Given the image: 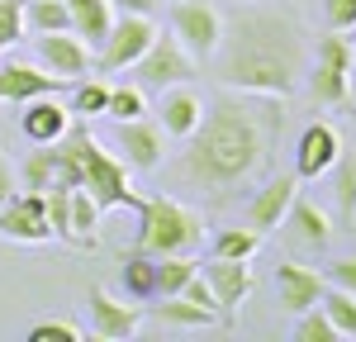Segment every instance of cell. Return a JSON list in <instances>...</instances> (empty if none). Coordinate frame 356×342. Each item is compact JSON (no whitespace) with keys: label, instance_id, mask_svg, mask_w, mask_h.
Instances as JSON below:
<instances>
[{"label":"cell","instance_id":"1","mask_svg":"<svg viewBox=\"0 0 356 342\" xmlns=\"http://www.w3.org/2000/svg\"><path fill=\"white\" fill-rule=\"evenodd\" d=\"M280 100L285 95H257V90L238 95L223 86V95L204 110L200 129L186 138V152L176 162V181L214 200H228L233 190L252 186L271 162Z\"/></svg>","mask_w":356,"mask_h":342},{"label":"cell","instance_id":"2","mask_svg":"<svg viewBox=\"0 0 356 342\" xmlns=\"http://www.w3.org/2000/svg\"><path fill=\"white\" fill-rule=\"evenodd\" d=\"M214 76L228 90L257 95H290L304 76V28L290 10L243 5L214 48Z\"/></svg>","mask_w":356,"mask_h":342},{"label":"cell","instance_id":"3","mask_svg":"<svg viewBox=\"0 0 356 342\" xmlns=\"http://www.w3.org/2000/svg\"><path fill=\"white\" fill-rule=\"evenodd\" d=\"M48 147H53V181L90 190L100 209H138L129 162L105 152V142L95 138L86 124H67V133L57 142H48Z\"/></svg>","mask_w":356,"mask_h":342},{"label":"cell","instance_id":"4","mask_svg":"<svg viewBox=\"0 0 356 342\" xmlns=\"http://www.w3.org/2000/svg\"><path fill=\"white\" fill-rule=\"evenodd\" d=\"M138 214H143V224H138V252L166 256V252H195L204 243V219L171 195L138 200Z\"/></svg>","mask_w":356,"mask_h":342},{"label":"cell","instance_id":"5","mask_svg":"<svg viewBox=\"0 0 356 342\" xmlns=\"http://www.w3.org/2000/svg\"><path fill=\"white\" fill-rule=\"evenodd\" d=\"M352 72H356V43L342 28H328L318 38L314 67H309V95L318 105H342L352 95Z\"/></svg>","mask_w":356,"mask_h":342},{"label":"cell","instance_id":"6","mask_svg":"<svg viewBox=\"0 0 356 342\" xmlns=\"http://www.w3.org/2000/svg\"><path fill=\"white\" fill-rule=\"evenodd\" d=\"M171 33L195 62H209L223 38V15L209 0H176L171 5Z\"/></svg>","mask_w":356,"mask_h":342},{"label":"cell","instance_id":"7","mask_svg":"<svg viewBox=\"0 0 356 342\" xmlns=\"http://www.w3.org/2000/svg\"><path fill=\"white\" fill-rule=\"evenodd\" d=\"M195 62L181 43H176V33L166 38V33H152V43H147V53L138 57L134 67V81L143 86V90H162V86H176V81H191L195 76Z\"/></svg>","mask_w":356,"mask_h":342},{"label":"cell","instance_id":"8","mask_svg":"<svg viewBox=\"0 0 356 342\" xmlns=\"http://www.w3.org/2000/svg\"><path fill=\"white\" fill-rule=\"evenodd\" d=\"M152 33H157V24H152L147 15H114L110 33H105V43H100L95 67H100V72H129L138 57L147 53Z\"/></svg>","mask_w":356,"mask_h":342},{"label":"cell","instance_id":"9","mask_svg":"<svg viewBox=\"0 0 356 342\" xmlns=\"http://www.w3.org/2000/svg\"><path fill=\"white\" fill-rule=\"evenodd\" d=\"M114 142L124 152L129 171H157L166 157V129L157 119L138 114V119H114Z\"/></svg>","mask_w":356,"mask_h":342},{"label":"cell","instance_id":"10","mask_svg":"<svg viewBox=\"0 0 356 342\" xmlns=\"http://www.w3.org/2000/svg\"><path fill=\"white\" fill-rule=\"evenodd\" d=\"M33 53H38V67H48L53 76H67V81L90 72V43L81 33H72V28L33 33Z\"/></svg>","mask_w":356,"mask_h":342},{"label":"cell","instance_id":"11","mask_svg":"<svg viewBox=\"0 0 356 342\" xmlns=\"http://www.w3.org/2000/svg\"><path fill=\"white\" fill-rule=\"evenodd\" d=\"M0 238H10V243H48L53 238L43 190H24V195H10L0 204Z\"/></svg>","mask_w":356,"mask_h":342},{"label":"cell","instance_id":"12","mask_svg":"<svg viewBox=\"0 0 356 342\" xmlns=\"http://www.w3.org/2000/svg\"><path fill=\"white\" fill-rule=\"evenodd\" d=\"M138 323H143V309H138V300H119L110 290H90V333L105 342H124L138 333Z\"/></svg>","mask_w":356,"mask_h":342},{"label":"cell","instance_id":"13","mask_svg":"<svg viewBox=\"0 0 356 342\" xmlns=\"http://www.w3.org/2000/svg\"><path fill=\"white\" fill-rule=\"evenodd\" d=\"M200 276H204V281H209V290H214L219 314H233L247 295H252V285H257L252 266H247V261H238V256H209V261H200Z\"/></svg>","mask_w":356,"mask_h":342},{"label":"cell","instance_id":"14","mask_svg":"<svg viewBox=\"0 0 356 342\" xmlns=\"http://www.w3.org/2000/svg\"><path fill=\"white\" fill-rule=\"evenodd\" d=\"M67 76H53L38 62H0V105H24L33 95H57Z\"/></svg>","mask_w":356,"mask_h":342},{"label":"cell","instance_id":"15","mask_svg":"<svg viewBox=\"0 0 356 342\" xmlns=\"http://www.w3.org/2000/svg\"><path fill=\"white\" fill-rule=\"evenodd\" d=\"M342 157V138H337V129L332 124H309L300 133V142H295V176L300 181H314V176H323V171H332V162Z\"/></svg>","mask_w":356,"mask_h":342},{"label":"cell","instance_id":"16","mask_svg":"<svg viewBox=\"0 0 356 342\" xmlns=\"http://www.w3.org/2000/svg\"><path fill=\"white\" fill-rule=\"evenodd\" d=\"M295 195H300V176H271L257 195L247 200V224L257 228L261 238H266V233H275Z\"/></svg>","mask_w":356,"mask_h":342},{"label":"cell","instance_id":"17","mask_svg":"<svg viewBox=\"0 0 356 342\" xmlns=\"http://www.w3.org/2000/svg\"><path fill=\"white\" fill-rule=\"evenodd\" d=\"M204 119V100L195 95L186 81L162 86V100H157V124L166 129V138H191Z\"/></svg>","mask_w":356,"mask_h":342},{"label":"cell","instance_id":"18","mask_svg":"<svg viewBox=\"0 0 356 342\" xmlns=\"http://www.w3.org/2000/svg\"><path fill=\"white\" fill-rule=\"evenodd\" d=\"M323 276L318 271H309L300 261H285V266H275V290H280V309L290 314H304L318 304V295H323Z\"/></svg>","mask_w":356,"mask_h":342},{"label":"cell","instance_id":"19","mask_svg":"<svg viewBox=\"0 0 356 342\" xmlns=\"http://www.w3.org/2000/svg\"><path fill=\"white\" fill-rule=\"evenodd\" d=\"M67 124H72V110L67 105H57L53 95H33L24 100V114H19V129H24V138L38 147V142H57L67 133Z\"/></svg>","mask_w":356,"mask_h":342},{"label":"cell","instance_id":"20","mask_svg":"<svg viewBox=\"0 0 356 342\" xmlns=\"http://www.w3.org/2000/svg\"><path fill=\"white\" fill-rule=\"evenodd\" d=\"M280 228L290 233L295 247H328V238H332V219L318 209V204H309V200H300V195L290 200V209H285Z\"/></svg>","mask_w":356,"mask_h":342},{"label":"cell","instance_id":"21","mask_svg":"<svg viewBox=\"0 0 356 342\" xmlns=\"http://www.w3.org/2000/svg\"><path fill=\"white\" fill-rule=\"evenodd\" d=\"M147 309L157 323L166 328H209L214 323V309H204V304H195L186 295H162V300H147Z\"/></svg>","mask_w":356,"mask_h":342},{"label":"cell","instance_id":"22","mask_svg":"<svg viewBox=\"0 0 356 342\" xmlns=\"http://www.w3.org/2000/svg\"><path fill=\"white\" fill-rule=\"evenodd\" d=\"M67 15H72V33H81L86 43H105V33L114 24V5L110 0H67Z\"/></svg>","mask_w":356,"mask_h":342},{"label":"cell","instance_id":"23","mask_svg":"<svg viewBox=\"0 0 356 342\" xmlns=\"http://www.w3.org/2000/svg\"><path fill=\"white\" fill-rule=\"evenodd\" d=\"M124 295L147 304L157 295V256L152 252H129L124 256Z\"/></svg>","mask_w":356,"mask_h":342},{"label":"cell","instance_id":"24","mask_svg":"<svg viewBox=\"0 0 356 342\" xmlns=\"http://www.w3.org/2000/svg\"><path fill=\"white\" fill-rule=\"evenodd\" d=\"M95 224H100V204L90 190L72 186V219H67V238L81 243V247H95Z\"/></svg>","mask_w":356,"mask_h":342},{"label":"cell","instance_id":"25","mask_svg":"<svg viewBox=\"0 0 356 342\" xmlns=\"http://www.w3.org/2000/svg\"><path fill=\"white\" fill-rule=\"evenodd\" d=\"M318 309L332 318L337 338H356V295H352V290L323 285V295H318Z\"/></svg>","mask_w":356,"mask_h":342},{"label":"cell","instance_id":"26","mask_svg":"<svg viewBox=\"0 0 356 342\" xmlns=\"http://www.w3.org/2000/svg\"><path fill=\"white\" fill-rule=\"evenodd\" d=\"M195 271H200V261H195L191 252L157 256V295H152V300H162V295H181V285L191 281Z\"/></svg>","mask_w":356,"mask_h":342},{"label":"cell","instance_id":"27","mask_svg":"<svg viewBox=\"0 0 356 342\" xmlns=\"http://www.w3.org/2000/svg\"><path fill=\"white\" fill-rule=\"evenodd\" d=\"M53 28H72L67 0H24V33H53Z\"/></svg>","mask_w":356,"mask_h":342},{"label":"cell","instance_id":"28","mask_svg":"<svg viewBox=\"0 0 356 342\" xmlns=\"http://www.w3.org/2000/svg\"><path fill=\"white\" fill-rule=\"evenodd\" d=\"M261 247V233L247 224V228H219L214 233V256H238V261H252Z\"/></svg>","mask_w":356,"mask_h":342},{"label":"cell","instance_id":"29","mask_svg":"<svg viewBox=\"0 0 356 342\" xmlns=\"http://www.w3.org/2000/svg\"><path fill=\"white\" fill-rule=\"evenodd\" d=\"M138 114H147V90L143 86H110V105H105V119H138Z\"/></svg>","mask_w":356,"mask_h":342},{"label":"cell","instance_id":"30","mask_svg":"<svg viewBox=\"0 0 356 342\" xmlns=\"http://www.w3.org/2000/svg\"><path fill=\"white\" fill-rule=\"evenodd\" d=\"M332 167H337V219L352 224L356 219V152L337 157Z\"/></svg>","mask_w":356,"mask_h":342},{"label":"cell","instance_id":"31","mask_svg":"<svg viewBox=\"0 0 356 342\" xmlns=\"http://www.w3.org/2000/svg\"><path fill=\"white\" fill-rule=\"evenodd\" d=\"M332 338H337V328H332V318L318 309V304L300 314V323H295V342H332Z\"/></svg>","mask_w":356,"mask_h":342},{"label":"cell","instance_id":"32","mask_svg":"<svg viewBox=\"0 0 356 342\" xmlns=\"http://www.w3.org/2000/svg\"><path fill=\"white\" fill-rule=\"evenodd\" d=\"M81 338H86V328L72 323V318H43V323L29 328V342H81Z\"/></svg>","mask_w":356,"mask_h":342},{"label":"cell","instance_id":"33","mask_svg":"<svg viewBox=\"0 0 356 342\" xmlns=\"http://www.w3.org/2000/svg\"><path fill=\"white\" fill-rule=\"evenodd\" d=\"M48 181H53V147L38 142V152H29L24 162V190H48Z\"/></svg>","mask_w":356,"mask_h":342},{"label":"cell","instance_id":"34","mask_svg":"<svg viewBox=\"0 0 356 342\" xmlns=\"http://www.w3.org/2000/svg\"><path fill=\"white\" fill-rule=\"evenodd\" d=\"M24 38V0H0V53Z\"/></svg>","mask_w":356,"mask_h":342},{"label":"cell","instance_id":"35","mask_svg":"<svg viewBox=\"0 0 356 342\" xmlns=\"http://www.w3.org/2000/svg\"><path fill=\"white\" fill-rule=\"evenodd\" d=\"M105 105H110V86L105 81H81L76 86V100H72V114L90 119V114H105Z\"/></svg>","mask_w":356,"mask_h":342},{"label":"cell","instance_id":"36","mask_svg":"<svg viewBox=\"0 0 356 342\" xmlns=\"http://www.w3.org/2000/svg\"><path fill=\"white\" fill-rule=\"evenodd\" d=\"M323 19H328V28L352 33L356 28V0H323Z\"/></svg>","mask_w":356,"mask_h":342},{"label":"cell","instance_id":"37","mask_svg":"<svg viewBox=\"0 0 356 342\" xmlns=\"http://www.w3.org/2000/svg\"><path fill=\"white\" fill-rule=\"evenodd\" d=\"M323 281L337 285V290H352V295H356V256H332Z\"/></svg>","mask_w":356,"mask_h":342},{"label":"cell","instance_id":"38","mask_svg":"<svg viewBox=\"0 0 356 342\" xmlns=\"http://www.w3.org/2000/svg\"><path fill=\"white\" fill-rule=\"evenodd\" d=\"M181 295H186V300H195V304H204V309H214V314H219V300H214V290H209V281H204L200 271H195L191 281L181 285Z\"/></svg>","mask_w":356,"mask_h":342},{"label":"cell","instance_id":"39","mask_svg":"<svg viewBox=\"0 0 356 342\" xmlns=\"http://www.w3.org/2000/svg\"><path fill=\"white\" fill-rule=\"evenodd\" d=\"M110 5L119 10V15H152L157 0H110Z\"/></svg>","mask_w":356,"mask_h":342},{"label":"cell","instance_id":"40","mask_svg":"<svg viewBox=\"0 0 356 342\" xmlns=\"http://www.w3.org/2000/svg\"><path fill=\"white\" fill-rule=\"evenodd\" d=\"M15 195V167L5 162V152H0V204Z\"/></svg>","mask_w":356,"mask_h":342}]
</instances>
